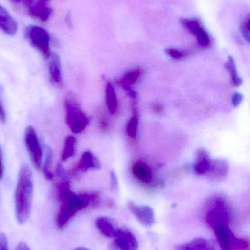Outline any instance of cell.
I'll use <instances>...</instances> for the list:
<instances>
[{
	"instance_id": "cell-30",
	"label": "cell",
	"mask_w": 250,
	"mask_h": 250,
	"mask_svg": "<svg viewBox=\"0 0 250 250\" xmlns=\"http://www.w3.org/2000/svg\"><path fill=\"white\" fill-rule=\"evenodd\" d=\"M111 183H112V188H113V189L116 190V189L118 188V182H117V177H116V175L114 174V173H111Z\"/></svg>"
},
{
	"instance_id": "cell-14",
	"label": "cell",
	"mask_w": 250,
	"mask_h": 250,
	"mask_svg": "<svg viewBox=\"0 0 250 250\" xmlns=\"http://www.w3.org/2000/svg\"><path fill=\"white\" fill-rule=\"evenodd\" d=\"M95 226L101 234L112 239H114L120 230L114 221L107 217H99L97 218Z\"/></svg>"
},
{
	"instance_id": "cell-18",
	"label": "cell",
	"mask_w": 250,
	"mask_h": 250,
	"mask_svg": "<svg viewBox=\"0 0 250 250\" xmlns=\"http://www.w3.org/2000/svg\"><path fill=\"white\" fill-rule=\"evenodd\" d=\"M176 250H211L212 246L206 239L197 238L186 243L177 245Z\"/></svg>"
},
{
	"instance_id": "cell-4",
	"label": "cell",
	"mask_w": 250,
	"mask_h": 250,
	"mask_svg": "<svg viewBox=\"0 0 250 250\" xmlns=\"http://www.w3.org/2000/svg\"><path fill=\"white\" fill-rule=\"evenodd\" d=\"M63 104L65 120L69 129L74 134L83 132L89 123V119L83 112L77 101L70 97H66Z\"/></svg>"
},
{
	"instance_id": "cell-32",
	"label": "cell",
	"mask_w": 250,
	"mask_h": 250,
	"mask_svg": "<svg viewBox=\"0 0 250 250\" xmlns=\"http://www.w3.org/2000/svg\"><path fill=\"white\" fill-rule=\"evenodd\" d=\"M16 250H31L27 245L24 242H21L18 245Z\"/></svg>"
},
{
	"instance_id": "cell-25",
	"label": "cell",
	"mask_w": 250,
	"mask_h": 250,
	"mask_svg": "<svg viewBox=\"0 0 250 250\" xmlns=\"http://www.w3.org/2000/svg\"><path fill=\"white\" fill-rule=\"evenodd\" d=\"M166 52H167V54H168L170 57L174 59H181L184 56V54H183V52H182V51L173 49V48H168V49L166 50Z\"/></svg>"
},
{
	"instance_id": "cell-33",
	"label": "cell",
	"mask_w": 250,
	"mask_h": 250,
	"mask_svg": "<svg viewBox=\"0 0 250 250\" xmlns=\"http://www.w3.org/2000/svg\"><path fill=\"white\" fill-rule=\"evenodd\" d=\"M34 1H35V0H22V2H23L25 7L27 9H29V7L33 4Z\"/></svg>"
},
{
	"instance_id": "cell-12",
	"label": "cell",
	"mask_w": 250,
	"mask_h": 250,
	"mask_svg": "<svg viewBox=\"0 0 250 250\" xmlns=\"http://www.w3.org/2000/svg\"><path fill=\"white\" fill-rule=\"evenodd\" d=\"M116 247L121 250H138L139 243L135 235L126 229H120L114 238Z\"/></svg>"
},
{
	"instance_id": "cell-29",
	"label": "cell",
	"mask_w": 250,
	"mask_h": 250,
	"mask_svg": "<svg viewBox=\"0 0 250 250\" xmlns=\"http://www.w3.org/2000/svg\"><path fill=\"white\" fill-rule=\"evenodd\" d=\"M4 175V162H3L2 153L0 148V180L3 179Z\"/></svg>"
},
{
	"instance_id": "cell-15",
	"label": "cell",
	"mask_w": 250,
	"mask_h": 250,
	"mask_svg": "<svg viewBox=\"0 0 250 250\" xmlns=\"http://www.w3.org/2000/svg\"><path fill=\"white\" fill-rule=\"evenodd\" d=\"M211 160L205 150L200 149L197 154V159L194 165V170L197 174H205L211 168Z\"/></svg>"
},
{
	"instance_id": "cell-34",
	"label": "cell",
	"mask_w": 250,
	"mask_h": 250,
	"mask_svg": "<svg viewBox=\"0 0 250 250\" xmlns=\"http://www.w3.org/2000/svg\"><path fill=\"white\" fill-rule=\"evenodd\" d=\"M75 250H91L88 249V248H82V247H81V248H76V249Z\"/></svg>"
},
{
	"instance_id": "cell-35",
	"label": "cell",
	"mask_w": 250,
	"mask_h": 250,
	"mask_svg": "<svg viewBox=\"0 0 250 250\" xmlns=\"http://www.w3.org/2000/svg\"><path fill=\"white\" fill-rule=\"evenodd\" d=\"M10 1H11L12 2L16 3V4H17V3L21 2L22 0H10Z\"/></svg>"
},
{
	"instance_id": "cell-21",
	"label": "cell",
	"mask_w": 250,
	"mask_h": 250,
	"mask_svg": "<svg viewBox=\"0 0 250 250\" xmlns=\"http://www.w3.org/2000/svg\"><path fill=\"white\" fill-rule=\"evenodd\" d=\"M225 66H226V70L230 73L232 83H233V86H236V87L241 86L243 82H242V79L238 75L237 69H236V64H235L234 60H233V57H229L228 60L226 63Z\"/></svg>"
},
{
	"instance_id": "cell-27",
	"label": "cell",
	"mask_w": 250,
	"mask_h": 250,
	"mask_svg": "<svg viewBox=\"0 0 250 250\" xmlns=\"http://www.w3.org/2000/svg\"><path fill=\"white\" fill-rule=\"evenodd\" d=\"M0 250H9L7 238L4 233L0 234Z\"/></svg>"
},
{
	"instance_id": "cell-8",
	"label": "cell",
	"mask_w": 250,
	"mask_h": 250,
	"mask_svg": "<svg viewBox=\"0 0 250 250\" xmlns=\"http://www.w3.org/2000/svg\"><path fill=\"white\" fill-rule=\"evenodd\" d=\"M128 208L135 216L137 221L145 227H151L155 223V214L154 210L149 206L136 205L135 203L129 202Z\"/></svg>"
},
{
	"instance_id": "cell-17",
	"label": "cell",
	"mask_w": 250,
	"mask_h": 250,
	"mask_svg": "<svg viewBox=\"0 0 250 250\" xmlns=\"http://www.w3.org/2000/svg\"><path fill=\"white\" fill-rule=\"evenodd\" d=\"M42 166L41 171L44 174V177L47 180L51 181L54 179V174L51 171V166H52L53 151L51 147L45 146L44 148V157H43Z\"/></svg>"
},
{
	"instance_id": "cell-22",
	"label": "cell",
	"mask_w": 250,
	"mask_h": 250,
	"mask_svg": "<svg viewBox=\"0 0 250 250\" xmlns=\"http://www.w3.org/2000/svg\"><path fill=\"white\" fill-rule=\"evenodd\" d=\"M139 76H140L139 70H134V71H131L129 73H126L124 77L122 79V86L126 90H129L130 89V86L134 84L136 82V80L139 79Z\"/></svg>"
},
{
	"instance_id": "cell-13",
	"label": "cell",
	"mask_w": 250,
	"mask_h": 250,
	"mask_svg": "<svg viewBox=\"0 0 250 250\" xmlns=\"http://www.w3.org/2000/svg\"><path fill=\"white\" fill-rule=\"evenodd\" d=\"M0 30L6 35L13 36L18 30V24L14 18L7 9L0 4Z\"/></svg>"
},
{
	"instance_id": "cell-16",
	"label": "cell",
	"mask_w": 250,
	"mask_h": 250,
	"mask_svg": "<svg viewBox=\"0 0 250 250\" xmlns=\"http://www.w3.org/2000/svg\"><path fill=\"white\" fill-rule=\"evenodd\" d=\"M134 176L143 183L148 184L152 179V173L149 166L143 162H137L132 167Z\"/></svg>"
},
{
	"instance_id": "cell-7",
	"label": "cell",
	"mask_w": 250,
	"mask_h": 250,
	"mask_svg": "<svg viewBox=\"0 0 250 250\" xmlns=\"http://www.w3.org/2000/svg\"><path fill=\"white\" fill-rule=\"evenodd\" d=\"M180 22L189 32L195 35L201 46L206 48L211 45V37H210L209 34L201 26L199 19H182Z\"/></svg>"
},
{
	"instance_id": "cell-5",
	"label": "cell",
	"mask_w": 250,
	"mask_h": 250,
	"mask_svg": "<svg viewBox=\"0 0 250 250\" xmlns=\"http://www.w3.org/2000/svg\"><path fill=\"white\" fill-rule=\"evenodd\" d=\"M24 36L32 48L44 58L49 59L51 55V38L45 29L36 25H29L25 28Z\"/></svg>"
},
{
	"instance_id": "cell-26",
	"label": "cell",
	"mask_w": 250,
	"mask_h": 250,
	"mask_svg": "<svg viewBox=\"0 0 250 250\" xmlns=\"http://www.w3.org/2000/svg\"><path fill=\"white\" fill-rule=\"evenodd\" d=\"M243 95L242 94L236 92L233 95V98H232V105L235 108L239 106V105L242 104V101H243Z\"/></svg>"
},
{
	"instance_id": "cell-9",
	"label": "cell",
	"mask_w": 250,
	"mask_h": 250,
	"mask_svg": "<svg viewBox=\"0 0 250 250\" xmlns=\"http://www.w3.org/2000/svg\"><path fill=\"white\" fill-rule=\"evenodd\" d=\"M100 167L99 162L94 157L91 151H87L82 154V157L79 159V162L73 167L69 173H68V176L70 177H76L80 173H85L90 170H95Z\"/></svg>"
},
{
	"instance_id": "cell-19",
	"label": "cell",
	"mask_w": 250,
	"mask_h": 250,
	"mask_svg": "<svg viewBox=\"0 0 250 250\" xmlns=\"http://www.w3.org/2000/svg\"><path fill=\"white\" fill-rule=\"evenodd\" d=\"M76 138L73 135H68L65 139L63 144V150H62V162H66L69 159L72 158L76 153Z\"/></svg>"
},
{
	"instance_id": "cell-10",
	"label": "cell",
	"mask_w": 250,
	"mask_h": 250,
	"mask_svg": "<svg viewBox=\"0 0 250 250\" xmlns=\"http://www.w3.org/2000/svg\"><path fill=\"white\" fill-rule=\"evenodd\" d=\"M48 63V73L51 84L58 89H63L64 86L63 82V69H62L61 60L57 54H51Z\"/></svg>"
},
{
	"instance_id": "cell-24",
	"label": "cell",
	"mask_w": 250,
	"mask_h": 250,
	"mask_svg": "<svg viewBox=\"0 0 250 250\" xmlns=\"http://www.w3.org/2000/svg\"><path fill=\"white\" fill-rule=\"evenodd\" d=\"M250 15H248L245 19H244L243 21H242V35H243L244 38L246 39V41L248 42L250 41Z\"/></svg>"
},
{
	"instance_id": "cell-23",
	"label": "cell",
	"mask_w": 250,
	"mask_h": 250,
	"mask_svg": "<svg viewBox=\"0 0 250 250\" xmlns=\"http://www.w3.org/2000/svg\"><path fill=\"white\" fill-rule=\"evenodd\" d=\"M138 123H139V120H138L137 115L136 114H135L131 117L130 120L128 123L127 127H126L128 135L131 138H135L137 135Z\"/></svg>"
},
{
	"instance_id": "cell-6",
	"label": "cell",
	"mask_w": 250,
	"mask_h": 250,
	"mask_svg": "<svg viewBox=\"0 0 250 250\" xmlns=\"http://www.w3.org/2000/svg\"><path fill=\"white\" fill-rule=\"evenodd\" d=\"M24 142L29 158L35 168L41 171L43 162V149L35 128L29 126L25 130Z\"/></svg>"
},
{
	"instance_id": "cell-31",
	"label": "cell",
	"mask_w": 250,
	"mask_h": 250,
	"mask_svg": "<svg viewBox=\"0 0 250 250\" xmlns=\"http://www.w3.org/2000/svg\"><path fill=\"white\" fill-rule=\"evenodd\" d=\"M65 21H66V24L68 25V26L69 27H72V25H73V22H72V18L71 15H70V13H68L66 15V17H65Z\"/></svg>"
},
{
	"instance_id": "cell-28",
	"label": "cell",
	"mask_w": 250,
	"mask_h": 250,
	"mask_svg": "<svg viewBox=\"0 0 250 250\" xmlns=\"http://www.w3.org/2000/svg\"><path fill=\"white\" fill-rule=\"evenodd\" d=\"M6 120H7V114H6L5 108L0 95V122L5 123Z\"/></svg>"
},
{
	"instance_id": "cell-11",
	"label": "cell",
	"mask_w": 250,
	"mask_h": 250,
	"mask_svg": "<svg viewBox=\"0 0 250 250\" xmlns=\"http://www.w3.org/2000/svg\"><path fill=\"white\" fill-rule=\"evenodd\" d=\"M51 2V0H35L33 4L27 9L29 16L41 21H47L53 13Z\"/></svg>"
},
{
	"instance_id": "cell-3",
	"label": "cell",
	"mask_w": 250,
	"mask_h": 250,
	"mask_svg": "<svg viewBox=\"0 0 250 250\" xmlns=\"http://www.w3.org/2000/svg\"><path fill=\"white\" fill-rule=\"evenodd\" d=\"M34 182L27 164L21 166L15 190V208L19 224H24L30 217L33 201Z\"/></svg>"
},
{
	"instance_id": "cell-20",
	"label": "cell",
	"mask_w": 250,
	"mask_h": 250,
	"mask_svg": "<svg viewBox=\"0 0 250 250\" xmlns=\"http://www.w3.org/2000/svg\"><path fill=\"white\" fill-rule=\"evenodd\" d=\"M106 104L110 114H114L117 111L118 102L115 91L111 83H107L106 86Z\"/></svg>"
},
{
	"instance_id": "cell-1",
	"label": "cell",
	"mask_w": 250,
	"mask_h": 250,
	"mask_svg": "<svg viewBox=\"0 0 250 250\" xmlns=\"http://www.w3.org/2000/svg\"><path fill=\"white\" fill-rule=\"evenodd\" d=\"M205 220L214 231L222 250H246L249 248L248 241L237 237L231 230L230 208L223 200L210 203Z\"/></svg>"
},
{
	"instance_id": "cell-2",
	"label": "cell",
	"mask_w": 250,
	"mask_h": 250,
	"mask_svg": "<svg viewBox=\"0 0 250 250\" xmlns=\"http://www.w3.org/2000/svg\"><path fill=\"white\" fill-rule=\"evenodd\" d=\"M56 194L60 204L56 217V224L59 229H64L79 211L95 204L98 200L96 194L73 192L68 179L61 180L57 184Z\"/></svg>"
}]
</instances>
